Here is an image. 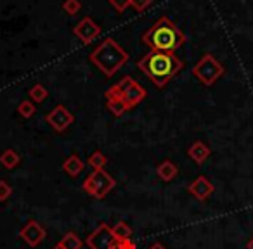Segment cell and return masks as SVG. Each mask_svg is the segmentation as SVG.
Listing matches in <instances>:
<instances>
[{"mask_svg": "<svg viewBox=\"0 0 253 249\" xmlns=\"http://www.w3.org/2000/svg\"><path fill=\"white\" fill-rule=\"evenodd\" d=\"M137 66L141 71L156 85L158 88H163L180 70H182V61L175 56V52H160L151 50L146 54L142 59H139Z\"/></svg>", "mask_w": 253, "mask_h": 249, "instance_id": "1", "label": "cell"}, {"mask_svg": "<svg viewBox=\"0 0 253 249\" xmlns=\"http://www.w3.org/2000/svg\"><path fill=\"white\" fill-rule=\"evenodd\" d=\"M142 42L151 50L175 52L177 49H180L186 43V35L172 19L163 16L142 35Z\"/></svg>", "mask_w": 253, "mask_h": 249, "instance_id": "2", "label": "cell"}, {"mask_svg": "<svg viewBox=\"0 0 253 249\" xmlns=\"http://www.w3.org/2000/svg\"><path fill=\"white\" fill-rule=\"evenodd\" d=\"M90 61L106 74L113 76L123 64L128 61V54L118 45L113 38H106L104 42L99 43L90 54Z\"/></svg>", "mask_w": 253, "mask_h": 249, "instance_id": "3", "label": "cell"}, {"mask_svg": "<svg viewBox=\"0 0 253 249\" xmlns=\"http://www.w3.org/2000/svg\"><path fill=\"white\" fill-rule=\"evenodd\" d=\"M146 90L144 87L137 83L132 76H125L115 83L111 88L106 90V97L108 99H122L123 102L126 104V107L132 109L134 106L141 104L142 101L146 99Z\"/></svg>", "mask_w": 253, "mask_h": 249, "instance_id": "4", "label": "cell"}, {"mask_svg": "<svg viewBox=\"0 0 253 249\" xmlns=\"http://www.w3.org/2000/svg\"><path fill=\"white\" fill-rule=\"evenodd\" d=\"M193 74L203 85L210 87V85H213L224 74V66L211 54H205L196 63V66L193 68Z\"/></svg>", "mask_w": 253, "mask_h": 249, "instance_id": "5", "label": "cell"}, {"mask_svg": "<svg viewBox=\"0 0 253 249\" xmlns=\"http://www.w3.org/2000/svg\"><path fill=\"white\" fill-rule=\"evenodd\" d=\"M115 185L116 182L113 180V177L108 175L104 170H94L84 182V190L87 194H90L92 197L104 199L109 190L115 189Z\"/></svg>", "mask_w": 253, "mask_h": 249, "instance_id": "6", "label": "cell"}, {"mask_svg": "<svg viewBox=\"0 0 253 249\" xmlns=\"http://www.w3.org/2000/svg\"><path fill=\"white\" fill-rule=\"evenodd\" d=\"M116 239L113 230L106 223H101L90 235L87 237V246L90 249H115Z\"/></svg>", "mask_w": 253, "mask_h": 249, "instance_id": "7", "label": "cell"}, {"mask_svg": "<svg viewBox=\"0 0 253 249\" xmlns=\"http://www.w3.org/2000/svg\"><path fill=\"white\" fill-rule=\"evenodd\" d=\"M45 119L56 132H64L71 123L75 121V116L71 114V111L66 106H56V107L47 114Z\"/></svg>", "mask_w": 253, "mask_h": 249, "instance_id": "8", "label": "cell"}, {"mask_svg": "<svg viewBox=\"0 0 253 249\" xmlns=\"http://www.w3.org/2000/svg\"><path fill=\"white\" fill-rule=\"evenodd\" d=\"M73 33L75 36L80 38L82 43H90L92 40H95L101 35V28H99V25L92 18H84L73 28Z\"/></svg>", "mask_w": 253, "mask_h": 249, "instance_id": "9", "label": "cell"}, {"mask_svg": "<svg viewBox=\"0 0 253 249\" xmlns=\"http://www.w3.org/2000/svg\"><path fill=\"white\" fill-rule=\"evenodd\" d=\"M45 234H47L45 228H43L37 220H30L28 223L21 228V232H19L23 241H25L28 246H32V248H37V246L45 239Z\"/></svg>", "mask_w": 253, "mask_h": 249, "instance_id": "10", "label": "cell"}, {"mask_svg": "<svg viewBox=\"0 0 253 249\" xmlns=\"http://www.w3.org/2000/svg\"><path fill=\"white\" fill-rule=\"evenodd\" d=\"M187 190H189V192L193 194L198 201H207L208 197L213 194L215 189H213V183H211L207 177L201 175V177H198V178L194 180L189 187H187Z\"/></svg>", "mask_w": 253, "mask_h": 249, "instance_id": "11", "label": "cell"}, {"mask_svg": "<svg viewBox=\"0 0 253 249\" xmlns=\"http://www.w3.org/2000/svg\"><path fill=\"white\" fill-rule=\"evenodd\" d=\"M187 154H189V158L193 159L196 165H203V163L207 161L208 156H210V147H208L207 144H203L201 141H198L191 145Z\"/></svg>", "mask_w": 253, "mask_h": 249, "instance_id": "12", "label": "cell"}, {"mask_svg": "<svg viewBox=\"0 0 253 249\" xmlns=\"http://www.w3.org/2000/svg\"><path fill=\"white\" fill-rule=\"evenodd\" d=\"M63 170L70 177H78L82 173V170H84V161H82L77 154H71L70 158L63 163Z\"/></svg>", "mask_w": 253, "mask_h": 249, "instance_id": "13", "label": "cell"}, {"mask_svg": "<svg viewBox=\"0 0 253 249\" xmlns=\"http://www.w3.org/2000/svg\"><path fill=\"white\" fill-rule=\"evenodd\" d=\"M156 173H158V177L163 182H170V180H173L177 177L179 170H177V166L173 165L172 161H163V163H160V166L156 168Z\"/></svg>", "mask_w": 253, "mask_h": 249, "instance_id": "14", "label": "cell"}, {"mask_svg": "<svg viewBox=\"0 0 253 249\" xmlns=\"http://www.w3.org/2000/svg\"><path fill=\"white\" fill-rule=\"evenodd\" d=\"M19 161H21V158H19V154L14 149H5V151L0 154V165L7 170L16 168V166L19 165Z\"/></svg>", "mask_w": 253, "mask_h": 249, "instance_id": "15", "label": "cell"}, {"mask_svg": "<svg viewBox=\"0 0 253 249\" xmlns=\"http://www.w3.org/2000/svg\"><path fill=\"white\" fill-rule=\"evenodd\" d=\"M111 230H113V235H115L116 241H126V239H132V228L128 227L125 221H118Z\"/></svg>", "mask_w": 253, "mask_h": 249, "instance_id": "16", "label": "cell"}, {"mask_svg": "<svg viewBox=\"0 0 253 249\" xmlns=\"http://www.w3.org/2000/svg\"><path fill=\"white\" fill-rule=\"evenodd\" d=\"M59 244L63 246L64 249H80L82 248L80 237H78V235L75 234V232H68V234L64 235L63 239H61Z\"/></svg>", "mask_w": 253, "mask_h": 249, "instance_id": "17", "label": "cell"}, {"mask_svg": "<svg viewBox=\"0 0 253 249\" xmlns=\"http://www.w3.org/2000/svg\"><path fill=\"white\" fill-rule=\"evenodd\" d=\"M108 111L111 112L113 116H122L125 111H128L126 104L122 101V99H108Z\"/></svg>", "mask_w": 253, "mask_h": 249, "instance_id": "18", "label": "cell"}, {"mask_svg": "<svg viewBox=\"0 0 253 249\" xmlns=\"http://www.w3.org/2000/svg\"><path fill=\"white\" fill-rule=\"evenodd\" d=\"M28 95H30V99H32L33 102H43L47 99V95H49V92H47V88L43 87V85L35 83L32 88H30Z\"/></svg>", "mask_w": 253, "mask_h": 249, "instance_id": "19", "label": "cell"}, {"mask_svg": "<svg viewBox=\"0 0 253 249\" xmlns=\"http://www.w3.org/2000/svg\"><path fill=\"white\" fill-rule=\"evenodd\" d=\"M106 163H108V158H106V156L102 154L101 151L92 152L90 158H88V165H90L94 170H102V168H104Z\"/></svg>", "mask_w": 253, "mask_h": 249, "instance_id": "20", "label": "cell"}, {"mask_svg": "<svg viewBox=\"0 0 253 249\" xmlns=\"http://www.w3.org/2000/svg\"><path fill=\"white\" fill-rule=\"evenodd\" d=\"M35 106H33V102L30 101V99H26V101H21L19 102V106H18V112L23 116V118H32L33 114H35Z\"/></svg>", "mask_w": 253, "mask_h": 249, "instance_id": "21", "label": "cell"}, {"mask_svg": "<svg viewBox=\"0 0 253 249\" xmlns=\"http://www.w3.org/2000/svg\"><path fill=\"white\" fill-rule=\"evenodd\" d=\"M80 9H82L80 0H64L63 11L66 12V14L75 16V14H78V12H80Z\"/></svg>", "mask_w": 253, "mask_h": 249, "instance_id": "22", "label": "cell"}, {"mask_svg": "<svg viewBox=\"0 0 253 249\" xmlns=\"http://www.w3.org/2000/svg\"><path fill=\"white\" fill-rule=\"evenodd\" d=\"M11 194H12L11 185H9L5 180H0V201H2V203L7 201L9 197H11Z\"/></svg>", "mask_w": 253, "mask_h": 249, "instance_id": "23", "label": "cell"}, {"mask_svg": "<svg viewBox=\"0 0 253 249\" xmlns=\"http://www.w3.org/2000/svg\"><path fill=\"white\" fill-rule=\"evenodd\" d=\"M109 4L116 12H125L126 7L130 5V0H109Z\"/></svg>", "mask_w": 253, "mask_h": 249, "instance_id": "24", "label": "cell"}, {"mask_svg": "<svg viewBox=\"0 0 253 249\" xmlns=\"http://www.w3.org/2000/svg\"><path fill=\"white\" fill-rule=\"evenodd\" d=\"M153 4V0H130V5L135 9L137 12H142Z\"/></svg>", "mask_w": 253, "mask_h": 249, "instance_id": "25", "label": "cell"}, {"mask_svg": "<svg viewBox=\"0 0 253 249\" xmlns=\"http://www.w3.org/2000/svg\"><path fill=\"white\" fill-rule=\"evenodd\" d=\"M115 249H135V244L132 242V239H126V241H116Z\"/></svg>", "mask_w": 253, "mask_h": 249, "instance_id": "26", "label": "cell"}, {"mask_svg": "<svg viewBox=\"0 0 253 249\" xmlns=\"http://www.w3.org/2000/svg\"><path fill=\"white\" fill-rule=\"evenodd\" d=\"M149 249H167V248H165V246H163V244H160V242H156V244H153Z\"/></svg>", "mask_w": 253, "mask_h": 249, "instance_id": "27", "label": "cell"}, {"mask_svg": "<svg viewBox=\"0 0 253 249\" xmlns=\"http://www.w3.org/2000/svg\"><path fill=\"white\" fill-rule=\"evenodd\" d=\"M248 249H253V237L250 239V242H248Z\"/></svg>", "mask_w": 253, "mask_h": 249, "instance_id": "28", "label": "cell"}, {"mask_svg": "<svg viewBox=\"0 0 253 249\" xmlns=\"http://www.w3.org/2000/svg\"><path fill=\"white\" fill-rule=\"evenodd\" d=\"M52 249H64V248H63V246H61V244H56V246H54Z\"/></svg>", "mask_w": 253, "mask_h": 249, "instance_id": "29", "label": "cell"}]
</instances>
